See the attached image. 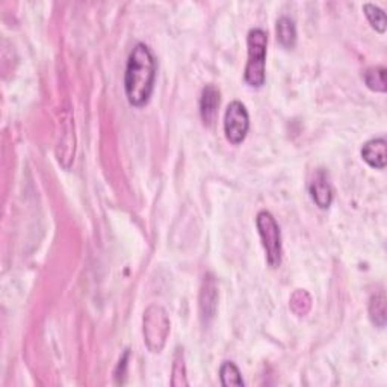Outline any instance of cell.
<instances>
[{
  "label": "cell",
  "instance_id": "6da1fadb",
  "mask_svg": "<svg viewBox=\"0 0 387 387\" xmlns=\"http://www.w3.org/2000/svg\"><path fill=\"white\" fill-rule=\"evenodd\" d=\"M156 79V60L149 48L142 43L137 44L130 52L124 75L126 97L132 106L142 107L147 105Z\"/></svg>",
  "mask_w": 387,
  "mask_h": 387
},
{
  "label": "cell",
  "instance_id": "7a4b0ae2",
  "mask_svg": "<svg viewBox=\"0 0 387 387\" xmlns=\"http://www.w3.org/2000/svg\"><path fill=\"white\" fill-rule=\"evenodd\" d=\"M248 63L245 67V82L253 88H260L265 83V59L268 33L263 29H251L247 36Z\"/></svg>",
  "mask_w": 387,
  "mask_h": 387
},
{
  "label": "cell",
  "instance_id": "3957f363",
  "mask_svg": "<svg viewBox=\"0 0 387 387\" xmlns=\"http://www.w3.org/2000/svg\"><path fill=\"white\" fill-rule=\"evenodd\" d=\"M169 318L166 310L159 304H152L144 312L142 332L144 341L152 353H161L169 334Z\"/></svg>",
  "mask_w": 387,
  "mask_h": 387
},
{
  "label": "cell",
  "instance_id": "277c9868",
  "mask_svg": "<svg viewBox=\"0 0 387 387\" xmlns=\"http://www.w3.org/2000/svg\"><path fill=\"white\" fill-rule=\"evenodd\" d=\"M262 245L266 253V262L271 268H278L282 263V233L275 218L268 211H260L256 218Z\"/></svg>",
  "mask_w": 387,
  "mask_h": 387
},
{
  "label": "cell",
  "instance_id": "5b68a950",
  "mask_svg": "<svg viewBox=\"0 0 387 387\" xmlns=\"http://www.w3.org/2000/svg\"><path fill=\"white\" fill-rule=\"evenodd\" d=\"M250 129V115L247 107L240 102H232L227 106L224 117V132L226 138L238 145L245 139Z\"/></svg>",
  "mask_w": 387,
  "mask_h": 387
},
{
  "label": "cell",
  "instance_id": "8992f818",
  "mask_svg": "<svg viewBox=\"0 0 387 387\" xmlns=\"http://www.w3.org/2000/svg\"><path fill=\"white\" fill-rule=\"evenodd\" d=\"M218 107H220V91L213 85H208L203 90L200 99V114L206 126H212L215 123Z\"/></svg>",
  "mask_w": 387,
  "mask_h": 387
},
{
  "label": "cell",
  "instance_id": "52a82bcc",
  "mask_svg": "<svg viewBox=\"0 0 387 387\" xmlns=\"http://www.w3.org/2000/svg\"><path fill=\"white\" fill-rule=\"evenodd\" d=\"M310 194L318 208L329 209L333 201V188L324 171H318L310 184Z\"/></svg>",
  "mask_w": 387,
  "mask_h": 387
},
{
  "label": "cell",
  "instance_id": "ba28073f",
  "mask_svg": "<svg viewBox=\"0 0 387 387\" xmlns=\"http://www.w3.org/2000/svg\"><path fill=\"white\" fill-rule=\"evenodd\" d=\"M386 138H375L368 141L361 149V157L369 166L384 169L387 164V156H386Z\"/></svg>",
  "mask_w": 387,
  "mask_h": 387
},
{
  "label": "cell",
  "instance_id": "9c48e42d",
  "mask_svg": "<svg viewBox=\"0 0 387 387\" xmlns=\"http://www.w3.org/2000/svg\"><path fill=\"white\" fill-rule=\"evenodd\" d=\"M277 40L283 47L292 48L297 43V28L294 20L282 17L277 21Z\"/></svg>",
  "mask_w": 387,
  "mask_h": 387
},
{
  "label": "cell",
  "instance_id": "30bf717a",
  "mask_svg": "<svg viewBox=\"0 0 387 387\" xmlns=\"http://www.w3.org/2000/svg\"><path fill=\"white\" fill-rule=\"evenodd\" d=\"M369 314L372 322L378 327V329H384L386 325V295L383 290L375 292L369 301Z\"/></svg>",
  "mask_w": 387,
  "mask_h": 387
},
{
  "label": "cell",
  "instance_id": "8fae6325",
  "mask_svg": "<svg viewBox=\"0 0 387 387\" xmlns=\"http://www.w3.org/2000/svg\"><path fill=\"white\" fill-rule=\"evenodd\" d=\"M363 79H365L366 87L371 91L375 92H386L387 91V85H386V68L384 67H371L365 71L363 75Z\"/></svg>",
  "mask_w": 387,
  "mask_h": 387
},
{
  "label": "cell",
  "instance_id": "7c38bea8",
  "mask_svg": "<svg viewBox=\"0 0 387 387\" xmlns=\"http://www.w3.org/2000/svg\"><path fill=\"white\" fill-rule=\"evenodd\" d=\"M204 285L206 289L201 290V310L204 317L212 318L216 309V286L213 278H208Z\"/></svg>",
  "mask_w": 387,
  "mask_h": 387
},
{
  "label": "cell",
  "instance_id": "4fadbf2b",
  "mask_svg": "<svg viewBox=\"0 0 387 387\" xmlns=\"http://www.w3.org/2000/svg\"><path fill=\"white\" fill-rule=\"evenodd\" d=\"M171 384L176 387L180 386H188L186 380V365H185V354L184 349L180 346L176 349L174 354V363H173V377H171Z\"/></svg>",
  "mask_w": 387,
  "mask_h": 387
},
{
  "label": "cell",
  "instance_id": "5bb4252c",
  "mask_svg": "<svg viewBox=\"0 0 387 387\" xmlns=\"http://www.w3.org/2000/svg\"><path fill=\"white\" fill-rule=\"evenodd\" d=\"M220 378H221V384L228 387V386H244V380H242V375L238 369V366L235 365L233 361H224L220 369Z\"/></svg>",
  "mask_w": 387,
  "mask_h": 387
},
{
  "label": "cell",
  "instance_id": "9a60e30c",
  "mask_svg": "<svg viewBox=\"0 0 387 387\" xmlns=\"http://www.w3.org/2000/svg\"><path fill=\"white\" fill-rule=\"evenodd\" d=\"M363 11H365V16L368 18V21L371 23V26L380 32L384 33L386 28H387V21H386V14L384 11L378 6H375L372 4H365L363 5Z\"/></svg>",
  "mask_w": 387,
  "mask_h": 387
}]
</instances>
